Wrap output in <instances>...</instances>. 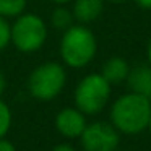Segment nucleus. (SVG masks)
Here are the masks:
<instances>
[{"label":"nucleus","mask_w":151,"mask_h":151,"mask_svg":"<svg viewBox=\"0 0 151 151\" xmlns=\"http://www.w3.org/2000/svg\"><path fill=\"white\" fill-rule=\"evenodd\" d=\"M65 70L60 63L47 62L36 67L28 80V88L33 98L39 101H50L57 98L65 86Z\"/></svg>","instance_id":"4"},{"label":"nucleus","mask_w":151,"mask_h":151,"mask_svg":"<svg viewBox=\"0 0 151 151\" xmlns=\"http://www.w3.org/2000/svg\"><path fill=\"white\" fill-rule=\"evenodd\" d=\"M26 8V0H0V17H20Z\"/></svg>","instance_id":"11"},{"label":"nucleus","mask_w":151,"mask_h":151,"mask_svg":"<svg viewBox=\"0 0 151 151\" xmlns=\"http://www.w3.org/2000/svg\"><path fill=\"white\" fill-rule=\"evenodd\" d=\"M52 151H75V148H72L70 145H65V143H63V145H57V146L54 148Z\"/></svg>","instance_id":"17"},{"label":"nucleus","mask_w":151,"mask_h":151,"mask_svg":"<svg viewBox=\"0 0 151 151\" xmlns=\"http://www.w3.org/2000/svg\"><path fill=\"white\" fill-rule=\"evenodd\" d=\"M12 42V26L4 17H0V50Z\"/></svg>","instance_id":"14"},{"label":"nucleus","mask_w":151,"mask_h":151,"mask_svg":"<svg viewBox=\"0 0 151 151\" xmlns=\"http://www.w3.org/2000/svg\"><path fill=\"white\" fill-rule=\"evenodd\" d=\"M96 37L91 31L83 24L70 26L65 29L60 42V55L62 60L72 68L86 67L96 55Z\"/></svg>","instance_id":"2"},{"label":"nucleus","mask_w":151,"mask_h":151,"mask_svg":"<svg viewBox=\"0 0 151 151\" xmlns=\"http://www.w3.org/2000/svg\"><path fill=\"white\" fill-rule=\"evenodd\" d=\"M151 119V101L137 93L124 94L112 104L111 120L119 132L127 135L141 133Z\"/></svg>","instance_id":"1"},{"label":"nucleus","mask_w":151,"mask_h":151,"mask_svg":"<svg viewBox=\"0 0 151 151\" xmlns=\"http://www.w3.org/2000/svg\"><path fill=\"white\" fill-rule=\"evenodd\" d=\"M128 72H130V67H128L127 60L122 59V57H111L102 65L101 75L111 85H117V83H122L127 80Z\"/></svg>","instance_id":"10"},{"label":"nucleus","mask_w":151,"mask_h":151,"mask_svg":"<svg viewBox=\"0 0 151 151\" xmlns=\"http://www.w3.org/2000/svg\"><path fill=\"white\" fill-rule=\"evenodd\" d=\"M80 138L85 151H115L120 141L119 130L107 122H94L86 125Z\"/></svg>","instance_id":"6"},{"label":"nucleus","mask_w":151,"mask_h":151,"mask_svg":"<svg viewBox=\"0 0 151 151\" xmlns=\"http://www.w3.org/2000/svg\"><path fill=\"white\" fill-rule=\"evenodd\" d=\"M55 4H67V2H70V0H54Z\"/></svg>","instance_id":"20"},{"label":"nucleus","mask_w":151,"mask_h":151,"mask_svg":"<svg viewBox=\"0 0 151 151\" xmlns=\"http://www.w3.org/2000/svg\"><path fill=\"white\" fill-rule=\"evenodd\" d=\"M146 52H148V62H150V65H151V39H150V42H148Z\"/></svg>","instance_id":"19"},{"label":"nucleus","mask_w":151,"mask_h":151,"mask_svg":"<svg viewBox=\"0 0 151 151\" xmlns=\"http://www.w3.org/2000/svg\"><path fill=\"white\" fill-rule=\"evenodd\" d=\"M0 151H15V146L5 138H0Z\"/></svg>","instance_id":"15"},{"label":"nucleus","mask_w":151,"mask_h":151,"mask_svg":"<svg viewBox=\"0 0 151 151\" xmlns=\"http://www.w3.org/2000/svg\"><path fill=\"white\" fill-rule=\"evenodd\" d=\"M55 127L60 135L67 138H78L86 127V120L81 111L73 107H65L57 114Z\"/></svg>","instance_id":"7"},{"label":"nucleus","mask_w":151,"mask_h":151,"mask_svg":"<svg viewBox=\"0 0 151 151\" xmlns=\"http://www.w3.org/2000/svg\"><path fill=\"white\" fill-rule=\"evenodd\" d=\"M46 23L34 13H21L12 26V42L21 52H34L46 42Z\"/></svg>","instance_id":"5"},{"label":"nucleus","mask_w":151,"mask_h":151,"mask_svg":"<svg viewBox=\"0 0 151 151\" xmlns=\"http://www.w3.org/2000/svg\"><path fill=\"white\" fill-rule=\"evenodd\" d=\"M111 96V83L101 73L86 75L75 89V106L83 114H98L107 104Z\"/></svg>","instance_id":"3"},{"label":"nucleus","mask_w":151,"mask_h":151,"mask_svg":"<svg viewBox=\"0 0 151 151\" xmlns=\"http://www.w3.org/2000/svg\"><path fill=\"white\" fill-rule=\"evenodd\" d=\"M5 86H7V81H5V76L0 73V96H2V93L5 91Z\"/></svg>","instance_id":"18"},{"label":"nucleus","mask_w":151,"mask_h":151,"mask_svg":"<svg viewBox=\"0 0 151 151\" xmlns=\"http://www.w3.org/2000/svg\"><path fill=\"white\" fill-rule=\"evenodd\" d=\"M72 20H73V13L63 7L55 8L52 13V23L59 29H68L72 26Z\"/></svg>","instance_id":"12"},{"label":"nucleus","mask_w":151,"mask_h":151,"mask_svg":"<svg viewBox=\"0 0 151 151\" xmlns=\"http://www.w3.org/2000/svg\"><path fill=\"white\" fill-rule=\"evenodd\" d=\"M104 8V0H75L73 4V18L80 23H93L99 18Z\"/></svg>","instance_id":"9"},{"label":"nucleus","mask_w":151,"mask_h":151,"mask_svg":"<svg viewBox=\"0 0 151 151\" xmlns=\"http://www.w3.org/2000/svg\"><path fill=\"white\" fill-rule=\"evenodd\" d=\"M111 2H114V4H124V2H127V0H111Z\"/></svg>","instance_id":"21"},{"label":"nucleus","mask_w":151,"mask_h":151,"mask_svg":"<svg viewBox=\"0 0 151 151\" xmlns=\"http://www.w3.org/2000/svg\"><path fill=\"white\" fill-rule=\"evenodd\" d=\"M135 4L143 10H151V0H135Z\"/></svg>","instance_id":"16"},{"label":"nucleus","mask_w":151,"mask_h":151,"mask_svg":"<svg viewBox=\"0 0 151 151\" xmlns=\"http://www.w3.org/2000/svg\"><path fill=\"white\" fill-rule=\"evenodd\" d=\"M148 128H150V132H151V119H150V125H148Z\"/></svg>","instance_id":"22"},{"label":"nucleus","mask_w":151,"mask_h":151,"mask_svg":"<svg viewBox=\"0 0 151 151\" xmlns=\"http://www.w3.org/2000/svg\"><path fill=\"white\" fill-rule=\"evenodd\" d=\"M12 125V112L10 107L0 99V138H4L7 135L8 128Z\"/></svg>","instance_id":"13"},{"label":"nucleus","mask_w":151,"mask_h":151,"mask_svg":"<svg viewBox=\"0 0 151 151\" xmlns=\"http://www.w3.org/2000/svg\"><path fill=\"white\" fill-rule=\"evenodd\" d=\"M127 85L132 93L141 94L151 101V65H137L130 68Z\"/></svg>","instance_id":"8"}]
</instances>
